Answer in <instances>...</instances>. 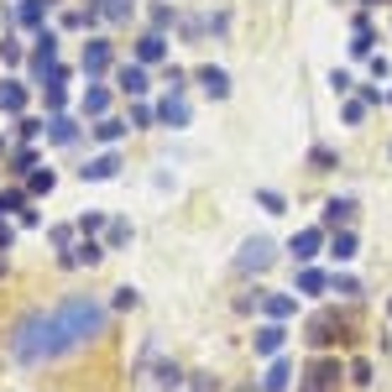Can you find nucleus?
<instances>
[{"label": "nucleus", "mask_w": 392, "mask_h": 392, "mask_svg": "<svg viewBox=\"0 0 392 392\" xmlns=\"http://www.w3.org/2000/svg\"><path fill=\"white\" fill-rule=\"evenodd\" d=\"M6 345H11V356H16L21 367H42V361H58L63 350H74L52 309H42V314H26L16 330H11Z\"/></svg>", "instance_id": "obj_1"}, {"label": "nucleus", "mask_w": 392, "mask_h": 392, "mask_svg": "<svg viewBox=\"0 0 392 392\" xmlns=\"http://www.w3.org/2000/svg\"><path fill=\"white\" fill-rule=\"evenodd\" d=\"M52 314H58V324H63V335H69L74 350L89 345L94 335H105V309L94 299H84V293H69L63 304H52Z\"/></svg>", "instance_id": "obj_2"}, {"label": "nucleus", "mask_w": 392, "mask_h": 392, "mask_svg": "<svg viewBox=\"0 0 392 392\" xmlns=\"http://www.w3.org/2000/svg\"><path fill=\"white\" fill-rule=\"evenodd\" d=\"M340 361L335 356H314L304 367V376H299V392H340Z\"/></svg>", "instance_id": "obj_3"}, {"label": "nucleus", "mask_w": 392, "mask_h": 392, "mask_svg": "<svg viewBox=\"0 0 392 392\" xmlns=\"http://www.w3.org/2000/svg\"><path fill=\"white\" fill-rule=\"evenodd\" d=\"M272 256H277V246L267 236H251L246 246H241V256H236V267L241 272H267V267H272Z\"/></svg>", "instance_id": "obj_4"}, {"label": "nucleus", "mask_w": 392, "mask_h": 392, "mask_svg": "<svg viewBox=\"0 0 392 392\" xmlns=\"http://www.w3.org/2000/svg\"><path fill=\"white\" fill-rule=\"evenodd\" d=\"M335 340H345V324L335 309H324V314L309 319V345H335Z\"/></svg>", "instance_id": "obj_5"}, {"label": "nucleus", "mask_w": 392, "mask_h": 392, "mask_svg": "<svg viewBox=\"0 0 392 392\" xmlns=\"http://www.w3.org/2000/svg\"><path fill=\"white\" fill-rule=\"evenodd\" d=\"M32 74L37 79H52V74H58V37H52V32H42V37H37V52H32Z\"/></svg>", "instance_id": "obj_6"}, {"label": "nucleus", "mask_w": 392, "mask_h": 392, "mask_svg": "<svg viewBox=\"0 0 392 392\" xmlns=\"http://www.w3.org/2000/svg\"><path fill=\"white\" fill-rule=\"evenodd\" d=\"M115 89L120 94H146L152 84H146V63H120L115 69Z\"/></svg>", "instance_id": "obj_7"}, {"label": "nucleus", "mask_w": 392, "mask_h": 392, "mask_svg": "<svg viewBox=\"0 0 392 392\" xmlns=\"http://www.w3.org/2000/svg\"><path fill=\"white\" fill-rule=\"evenodd\" d=\"M105 69H110V42L89 37V42H84V74L94 79V74H105Z\"/></svg>", "instance_id": "obj_8"}, {"label": "nucleus", "mask_w": 392, "mask_h": 392, "mask_svg": "<svg viewBox=\"0 0 392 392\" xmlns=\"http://www.w3.org/2000/svg\"><path fill=\"white\" fill-rule=\"evenodd\" d=\"M282 340H288V330H282L277 319H272V324H262V330H256V356H277Z\"/></svg>", "instance_id": "obj_9"}, {"label": "nucleus", "mask_w": 392, "mask_h": 392, "mask_svg": "<svg viewBox=\"0 0 392 392\" xmlns=\"http://www.w3.org/2000/svg\"><path fill=\"white\" fill-rule=\"evenodd\" d=\"M157 120H162V126H188V105H183V94H178V89H173L168 100L157 105Z\"/></svg>", "instance_id": "obj_10"}, {"label": "nucleus", "mask_w": 392, "mask_h": 392, "mask_svg": "<svg viewBox=\"0 0 392 392\" xmlns=\"http://www.w3.org/2000/svg\"><path fill=\"white\" fill-rule=\"evenodd\" d=\"M115 173H120V157H115V152H100V157L84 168V183H105V178H115Z\"/></svg>", "instance_id": "obj_11"}, {"label": "nucleus", "mask_w": 392, "mask_h": 392, "mask_svg": "<svg viewBox=\"0 0 392 392\" xmlns=\"http://www.w3.org/2000/svg\"><path fill=\"white\" fill-rule=\"evenodd\" d=\"M319 246H324V231H299L293 236V262H314Z\"/></svg>", "instance_id": "obj_12"}, {"label": "nucleus", "mask_w": 392, "mask_h": 392, "mask_svg": "<svg viewBox=\"0 0 392 392\" xmlns=\"http://www.w3.org/2000/svg\"><path fill=\"white\" fill-rule=\"evenodd\" d=\"M199 84H204L209 100H225V94H231V79H225V69H199Z\"/></svg>", "instance_id": "obj_13"}, {"label": "nucleus", "mask_w": 392, "mask_h": 392, "mask_svg": "<svg viewBox=\"0 0 392 392\" xmlns=\"http://www.w3.org/2000/svg\"><path fill=\"white\" fill-rule=\"evenodd\" d=\"M94 262H100V246H94V241H79V246L63 251V267H94Z\"/></svg>", "instance_id": "obj_14"}, {"label": "nucleus", "mask_w": 392, "mask_h": 392, "mask_svg": "<svg viewBox=\"0 0 392 392\" xmlns=\"http://www.w3.org/2000/svg\"><path fill=\"white\" fill-rule=\"evenodd\" d=\"M288 382H293V367L288 361H272L267 376H262V392H288Z\"/></svg>", "instance_id": "obj_15"}, {"label": "nucleus", "mask_w": 392, "mask_h": 392, "mask_svg": "<svg viewBox=\"0 0 392 392\" xmlns=\"http://www.w3.org/2000/svg\"><path fill=\"white\" fill-rule=\"evenodd\" d=\"M162 52H168V37H162V32H146L142 42H137V63H157Z\"/></svg>", "instance_id": "obj_16"}, {"label": "nucleus", "mask_w": 392, "mask_h": 392, "mask_svg": "<svg viewBox=\"0 0 392 392\" xmlns=\"http://www.w3.org/2000/svg\"><path fill=\"white\" fill-rule=\"evenodd\" d=\"M0 110H11V115L26 110V89L16 84V79H6V84H0Z\"/></svg>", "instance_id": "obj_17"}, {"label": "nucleus", "mask_w": 392, "mask_h": 392, "mask_svg": "<svg viewBox=\"0 0 392 392\" xmlns=\"http://www.w3.org/2000/svg\"><path fill=\"white\" fill-rule=\"evenodd\" d=\"M350 214H356V204H350V199H330V204H324V225H350Z\"/></svg>", "instance_id": "obj_18"}, {"label": "nucleus", "mask_w": 392, "mask_h": 392, "mask_svg": "<svg viewBox=\"0 0 392 392\" xmlns=\"http://www.w3.org/2000/svg\"><path fill=\"white\" fill-rule=\"evenodd\" d=\"M47 137H52V142H58V146H69V142L79 137V126H74V120H69V115H52V120H47Z\"/></svg>", "instance_id": "obj_19"}, {"label": "nucleus", "mask_w": 392, "mask_h": 392, "mask_svg": "<svg viewBox=\"0 0 392 392\" xmlns=\"http://www.w3.org/2000/svg\"><path fill=\"white\" fill-rule=\"evenodd\" d=\"M47 6H52V0H21V11H16V16H21V26H42Z\"/></svg>", "instance_id": "obj_20"}, {"label": "nucleus", "mask_w": 392, "mask_h": 392, "mask_svg": "<svg viewBox=\"0 0 392 392\" xmlns=\"http://www.w3.org/2000/svg\"><path fill=\"white\" fill-rule=\"evenodd\" d=\"M262 309H267V314H272V319H288V314H293V309H299V304H293L288 293H267V299H262Z\"/></svg>", "instance_id": "obj_21"}, {"label": "nucleus", "mask_w": 392, "mask_h": 392, "mask_svg": "<svg viewBox=\"0 0 392 392\" xmlns=\"http://www.w3.org/2000/svg\"><path fill=\"white\" fill-rule=\"evenodd\" d=\"M120 131H126V120H115V115L94 120V137H100V142H120Z\"/></svg>", "instance_id": "obj_22"}, {"label": "nucleus", "mask_w": 392, "mask_h": 392, "mask_svg": "<svg viewBox=\"0 0 392 392\" xmlns=\"http://www.w3.org/2000/svg\"><path fill=\"white\" fill-rule=\"evenodd\" d=\"M84 110H89L94 120H100L105 110H110V94H105V89H89V94H84Z\"/></svg>", "instance_id": "obj_23"}, {"label": "nucleus", "mask_w": 392, "mask_h": 392, "mask_svg": "<svg viewBox=\"0 0 392 392\" xmlns=\"http://www.w3.org/2000/svg\"><path fill=\"white\" fill-rule=\"evenodd\" d=\"M330 251L340 256V262H350V256H356V236H350V231H340V236L330 241Z\"/></svg>", "instance_id": "obj_24"}, {"label": "nucleus", "mask_w": 392, "mask_h": 392, "mask_svg": "<svg viewBox=\"0 0 392 392\" xmlns=\"http://www.w3.org/2000/svg\"><path fill=\"white\" fill-rule=\"evenodd\" d=\"M299 288H304V293H324V288H330V277H324V272H309V267H304V272H299Z\"/></svg>", "instance_id": "obj_25"}, {"label": "nucleus", "mask_w": 392, "mask_h": 392, "mask_svg": "<svg viewBox=\"0 0 392 392\" xmlns=\"http://www.w3.org/2000/svg\"><path fill=\"white\" fill-rule=\"evenodd\" d=\"M100 16H105V21H126V16H131V0H105Z\"/></svg>", "instance_id": "obj_26"}, {"label": "nucleus", "mask_w": 392, "mask_h": 392, "mask_svg": "<svg viewBox=\"0 0 392 392\" xmlns=\"http://www.w3.org/2000/svg\"><path fill=\"white\" fill-rule=\"evenodd\" d=\"M309 162H314V173H330V168H335L340 157H335L330 146H314V152H309Z\"/></svg>", "instance_id": "obj_27"}, {"label": "nucleus", "mask_w": 392, "mask_h": 392, "mask_svg": "<svg viewBox=\"0 0 392 392\" xmlns=\"http://www.w3.org/2000/svg\"><path fill=\"white\" fill-rule=\"evenodd\" d=\"M256 204H262L267 214H282V194H277V188H262V194H256Z\"/></svg>", "instance_id": "obj_28"}, {"label": "nucleus", "mask_w": 392, "mask_h": 392, "mask_svg": "<svg viewBox=\"0 0 392 392\" xmlns=\"http://www.w3.org/2000/svg\"><path fill=\"white\" fill-rule=\"evenodd\" d=\"M371 42H376V37L367 32V26H361V32H356V42H350V52H356V58H367V52H371Z\"/></svg>", "instance_id": "obj_29"}, {"label": "nucleus", "mask_w": 392, "mask_h": 392, "mask_svg": "<svg viewBox=\"0 0 392 392\" xmlns=\"http://www.w3.org/2000/svg\"><path fill=\"white\" fill-rule=\"evenodd\" d=\"M157 382H162V387H168V392H173V387H178V382H183V371H178V367H157Z\"/></svg>", "instance_id": "obj_30"}, {"label": "nucleus", "mask_w": 392, "mask_h": 392, "mask_svg": "<svg viewBox=\"0 0 392 392\" xmlns=\"http://www.w3.org/2000/svg\"><path fill=\"white\" fill-rule=\"evenodd\" d=\"M131 241V225L126 220H110V246H126Z\"/></svg>", "instance_id": "obj_31"}, {"label": "nucleus", "mask_w": 392, "mask_h": 392, "mask_svg": "<svg viewBox=\"0 0 392 392\" xmlns=\"http://www.w3.org/2000/svg\"><path fill=\"white\" fill-rule=\"evenodd\" d=\"M173 21H178V16H173V6H152V26H157V32H162V26H173Z\"/></svg>", "instance_id": "obj_32"}, {"label": "nucleus", "mask_w": 392, "mask_h": 392, "mask_svg": "<svg viewBox=\"0 0 392 392\" xmlns=\"http://www.w3.org/2000/svg\"><path fill=\"white\" fill-rule=\"evenodd\" d=\"M350 382H356V387L371 382V367H367V361H350Z\"/></svg>", "instance_id": "obj_33"}, {"label": "nucleus", "mask_w": 392, "mask_h": 392, "mask_svg": "<svg viewBox=\"0 0 392 392\" xmlns=\"http://www.w3.org/2000/svg\"><path fill=\"white\" fill-rule=\"evenodd\" d=\"M0 58H6V63H21V42H16V37H6V42H0Z\"/></svg>", "instance_id": "obj_34"}, {"label": "nucleus", "mask_w": 392, "mask_h": 392, "mask_svg": "<svg viewBox=\"0 0 392 392\" xmlns=\"http://www.w3.org/2000/svg\"><path fill=\"white\" fill-rule=\"evenodd\" d=\"M11 209H26V199L11 188V194H0V214H11Z\"/></svg>", "instance_id": "obj_35"}, {"label": "nucleus", "mask_w": 392, "mask_h": 392, "mask_svg": "<svg viewBox=\"0 0 392 392\" xmlns=\"http://www.w3.org/2000/svg\"><path fill=\"white\" fill-rule=\"evenodd\" d=\"M335 293H345V299H356V293H361V282H356V277H335Z\"/></svg>", "instance_id": "obj_36"}, {"label": "nucleus", "mask_w": 392, "mask_h": 392, "mask_svg": "<svg viewBox=\"0 0 392 392\" xmlns=\"http://www.w3.org/2000/svg\"><path fill=\"white\" fill-rule=\"evenodd\" d=\"M115 309H137V288H115Z\"/></svg>", "instance_id": "obj_37"}, {"label": "nucleus", "mask_w": 392, "mask_h": 392, "mask_svg": "<svg viewBox=\"0 0 392 392\" xmlns=\"http://www.w3.org/2000/svg\"><path fill=\"white\" fill-rule=\"evenodd\" d=\"M100 225H105V214H84V220H79V231H84V236H94Z\"/></svg>", "instance_id": "obj_38"}, {"label": "nucleus", "mask_w": 392, "mask_h": 392, "mask_svg": "<svg viewBox=\"0 0 392 392\" xmlns=\"http://www.w3.org/2000/svg\"><path fill=\"white\" fill-rule=\"evenodd\" d=\"M52 188V173H32V194H47Z\"/></svg>", "instance_id": "obj_39"}, {"label": "nucleus", "mask_w": 392, "mask_h": 392, "mask_svg": "<svg viewBox=\"0 0 392 392\" xmlns=\"http://www.w3.org/2000/svg\"><path fill=\"white\" fill-rule=\"evenodd\" d=\"M32 162H37L32 152H16V157H11V173H26V168H32Z\"/></svg>", "instance_id": "obj_40"}, {"label": "nucleus", "mask_w": 392, "mask_h": 392, "mask_svg": "<svg viewBox=\"0 0 392 392\" xmlns=\"http://www.w3.org/2000/svg\"><path fill=\"white\" fill-rule=\"evenodd\" d=\"M194 392H214V382H209V376H199V382H194Z\"/></svg>", "instance_id": "obj_41"}, {"label": "nucleus", "mask_w": 392, "mask_h": 392, "mask_svg": "<svg viewBox=\"0 0 392 392\" xmlns=\"http://www.w3.org/2000/svg\"><path fill=\"white\" fill-rule=\"evenodd\" d=\"M367 6H376V0H367Z\"/></svg>", "instance_id": "obj_42"}, {"label": "nucleus", "mask_w": 392, "mask_h": 392, "mask_svg": "<svg viewBox=\"0 0 392 392\" xmlns=\"http://www.w3.org/2000/svg\"><path fill=\"white\" fill-rule=\"evenodd\" d=\"M387 314H392V304H387Z\"/></svg>", "instance_id": "obj_43"}]
</instances>
